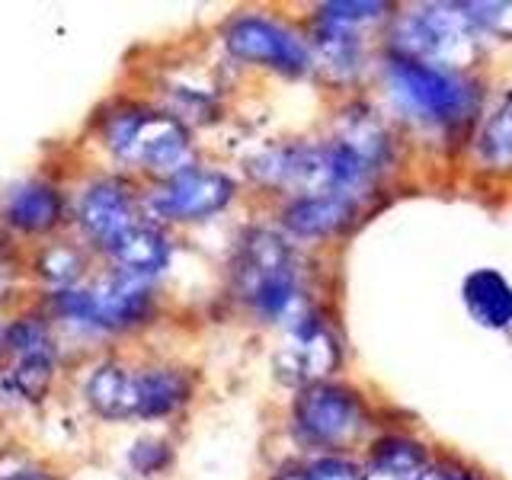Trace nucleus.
Masks as SVG:
<instances>
[{
	"label": "nucleus",
	"mask_w": 512,
	"mask_h": 480,
	"mask_svg": "<svg viewBox=\"0 0 512 480\" xmlns=\"http://www.w3.org/2000/svg\"><path fill=\"white\" fill-rule=\"evenodd\" d=\"M234 282L237 292L266 320H288L295 327L308 317L301 311V288L292 247L279 234L266 228L244 234L234 260Z\"/></svg>",
	"instance_id": "f257e3e1"
},
{
	"label": "nucleus",
	"mask_w": 512,
	"mask_h": 480,
	"mask_svg": "<svg viewBox=\"0 0 512 480\" xmlns=\"http://www.w3.org/2000/svg\"><path fill=\"white\" fill-rule=\"evenodd\" d=\"M103 141L122 164L157 173L160 180H170V176L196 167L189 128L173 112L138 106L119 109L116 116L106 119Z\"/></svg>",
	"instance_id": "f03ea898"
},
{
	"label": "nucleus",
	"mask_w": 512,
	"mask_h": 480,
	"mask_svg": "<svg viewBox=\"0 0 512 480\" xmlns=\"http://www.w3.org/2000/svg\"><path fill=\"white\" fill-rule=\"evenodd\" d=\"M154 295L148 279L128 276L112 269L109 276L93 282L90 288H61L55 295V311L74 324H87L96 330H128L151 317Z\"/></svg>",
	"instance_id": "7ed1b4c3"
},
{
	"label": "nucleus",
	"mask_w": 512,
	"mask_h": 480,
	"mask_svg": "<svg viewBox=\"0 0 512 480\" xmlns=\"http://www.w3.org/2000/svg\"><path fill=\"white\" fill-rule=\"evenodd\" d=\"M388 87L407 112L429 122L468 119L477 106V96L468 80H461L445 68H436V64L410 58H394L388 64Z\"/></svg>",
	"instance_id": "20e7f679"
},
{
	"label": "nucleus",
	"mask_w": 512,
	"mask_h": 480,
	"mask_svg": "<svg viewBox=\"0 0 512 480\" xmlns=\"http://www.w3.org/2000/svg\"><path fill=\"white\" fill-rule=\"evenodd\" d=\"M397 45L404 48V58L448 71L477 55V23L464 7L436 4L404 20L397 29Z\"/></svg>",
	"instance_id": "39448f33"
},
{
	"label": "nucleus",
	"mask_w": 512,
	"mask_h": 480,
	"mask_svg": "<svg viewBox=\"0 0 512 480\" xmlns=\"http://www.w3.org/2000/svg\"><path fill=\"white\" fill-rule=\"evenodd\" d=\"M295 426L314 445L343 448L365 429L362 400L343 384H308L295 397Z\"/></svg>",
	"instance_id": "423d86ee"
},
{
	"label": "nucleus",
	"mask_w": 512,
	"mask_h": 480,
	"mask_svg": "<svg viewBox=\"0 0 512 480\" xmlns=\"http://www.w3.org/2000/svg\"><path fill=\"white\" fill-rule=\"evenodd\" d=\"M224 48L237 61L263 64V68L282 74H304L311 68V48L304 45L298 32L253 13L237 16L224 26Z\"/></svg>",
	"instance_id": "0eeeda50"
},
{
	"label": "nucleus",
	"mask_w": 512,
	"mask_h": 480,
	"mask_svg": "<svg viewBox=\"0 0 512 480\" xmlns=\"http://www.w3.org/2000/svg\"><path fill=\"white\" fill-rule=\"evenodd\" d=\"M234 196L237 186L228 173L192 167L186 173L170 176V180H160L151 189L148 208L164 221H205L224 212Z\"/></svg>",
	"instance_id": "6e6552de"
},
{
	"label": "nucleus",
	"mask_w": 512,
	"mask_h": 480,
	"mask_svg": "<svg viewBox=\"0 0 512 480\" xmlns=\"http://www.w3.org/2000/svg\"><path fill=\"white\" fill-rule=\"evenodd\" d=\"M336 365H340V343L314 317H304L301 324L288 330L285 343L272 356L276 378L282 384H292V388H308V384L324 381Z\"/></svg>",
	"instance_id": "1a4fd4ad"
},
{
	"label": "nucleus",
	"mask_w": 512,
	"mask_h": 480,
	"mask_svg": "<svg viewBox=\"0 0 512 480\" xmlns=\"http://www.w3.org/2000/svg\"><path fill=\"white\" fill-rule=\"evenodd\" d=\"M77 221L90 240L106 247L109 240H116L122 231L138 224V208H135L132 189H128L122 180H112V176L90 183L84 192H80Z\"/></svg>",
	"instance_id": "9d476101"
},
{
	"label": "nucleus",
	"mask_w": 512,
	"mask_h": 480,
	"mask_svg": "<svg viewBox=\"0 0 512 480\" xmlns=\"http://www.w3.org/2000/svg\"><path fill=\"white\" fill-rule=\"evenodd\" d=\"M0 218L13 231L23 234H48L55 231L64 218V199L55 186L42 180H26L13 186L4 202H0Z\"/></svg>",
	"instance_id": "9b49d317"
},
{
	"label": "nucleus",
	"mask_w": 512,
	"mask_h": 480,
	"mask_svg": "<svg viewBox=\"0 0 512 480\" xmlns=\"http://www.w3.org/2000/svg\"><path fill=\"white\" fill-rule=\"evenodd\" d=\"M103 250L109 253L112 266L119 272H128V276H138V279L157 276V272H164L173 260V247L167 234L144 221L132 224V228L122 231L116 240H109Z\"/></svg>",
	"instance_id": "f8f14e48"
},
{
	"label": "nucleus",
	"mask_w": 512,
	"mask_h": 480,
	"mask_svg": "<svg viewBox=\"0 0 512 480\" xmlns=\"http://www.w3.org/2000/svg\"><path fill=\"white\" fill-rule=\"evenodd\" d=\"M135 420H164L189 404L192 381L180 368H144L135 372Z\"/></svg>",
	"instance_id": "ddd939ff"
},
{
	"label": "nucleus",
	"mask_w": 512,
	"mask_h": 480,
	"mask_svg": "<svg viewBox=\"0 0 512 480\" xmlns=\"http://www.w3.org/2000/svg\"><path fill=\"white\" fill-rule=\"evenodd\" d=\"M84 397L103 420H135V372L119 362L96 365L84 384Z\"/></svg>",
	"instance_id": "4468645a"
},
{
	"label": "nucleus",
	"mask_w": 512,
	"mask_h": 480,
	"mask_svg": "<svg viewBox=\"0 0 512 480\" xmlns=\"http://www.w3.org/2000/svg\"><path fill=\"white\" fill-rule=\"evenodd\" d=\"M356 215V202L352 196H304V199H295L292 205L285 208V228L298 234V237H327L333 231L346 228Z\"/></svg>",
	"instance_id": "2eb2a0df"
},
{
	"label": "nucleus",
	"mask_w": 512,
	"mask_h": 480,
	"mask_svg": "<svg viewBox=\"0 0 512 480\" xmlns=\"http://www.w3.org/2000/svg\"><path fill=\"white\" fill-rule=\"evenodd\" d=\"M477 157H480V164L490 170L512 167V93L493 109V116L480 128Z\"/></svg>",
	"instance_id": "dca6fc26"
},
{
	"label": "nucleus",
	"mask_w": 512,
	"mask_h": 480,
	"mask_svg": "<svg viewBox=\"0 0 512 480\" xmlns=\"http://www.w3.org/2000/svg\"><path fill=\"white\" fill-rule=\"evenodd\" d=\"M314 45H317V58L327 71L352 74L359 68L362 48H359V39L352 36V29L336 26V23H320V29L314 32Z\"/></svg>",
	"instance_id": "f3484780"
},
{
	"label": "nucleus",
	"mask_w": 512,
	"mask_h": 480,
	"mask_svg": "<svg viewBox=\"0 0 512 480\" xmlns=\"http://www.w3.org/2000/svg\"><path fill=\"white\" fill-rule=\"evenodd\" d=\"M343 144L346 151H352L365 167H378L384 151H388V135H384V128L368 116V112H352V116L343 122V132L336 138Z\"/></svg>",
	"instance_id": "a211bd4d"
},
{
	"label": "nucleus",
	"mask_w": 512,
	"mask_h": 480,
	"mask_svg": "<svg viewBox=\"0 0 512 480\" xmlns=\"http://www.w3.org/2000/svg\"><path fill=\"white\" fill-rule=\"evenodd\" d=\"M13 388L20 391V397L39 404V400L52 391L55 381V352H23L16 356L13 368H10Z\"/></svg>",
	"instance_id": "6ab92c4d"
},
{
	"label": "nucleus",
	"mask_w": 512,
	"mask_h": 480,
	"mask_svg": "<svg viewBox=\"0 0 512 480\" xmlns=\"http://www.w3.org/2000/svg\"><path fill=\"white\" fill-rule=\"evenodd\" d=\"M36 266L45 282L58 285V292L61 288H77L80 276H84V253L71 244H55V247L42 250Z\"/></svg>",
	"instance_id": "aec40b11"
},
{
	"label": "nucleus",
	"mask_w": 512,
	"mask_h": 480,
	"mask_svg": "<svg viewBox=\"0 0 512 480\" xmlns=\"http://www.w3.org/2000/svg\"><path fill=\"white\" fill-rule=\"evenodd\" d=\"M468 301L471 308H477L480 301H490V314H487V324H503V317L512 311V298H509V288L503 285V279L496 276H474L468 285Z\"/></svg>",
	"instance_id": "412c9836"
},
{
	"label": "nucleus",
	"mask_w": 512,
	"mask_h": 480,
	"mask_svg": "<svg viewBox=\"0 0 512 480\" xmlns=\"http://www.w3.org/2000/svg\"><path fill=\"white\" fill-rule=\"evenodd\" d=\"M372 464L394 468V471H407V474H420L423 471V448L410 439H384L375 448Z\"/></svg>",
	"instance_id": "4be33fe9"
},
{
	"label": "nucleus",
	"mask_w": 512,
	"mask_h": 480,
	"mask_svg": "<svg viewBox=\"0 0 512 480\" xmlns=\"http://www.w3.org/2000/svg\"><path fill=\"white\" fill-rule=\"evenodd\" d=\"M173 461V448L170 442L157 439V436H144L132 445V452H128V464L144 474V477H154L160 471H167V464Z\"/></svg>",
	"instance_id": "5701e85b"
},
{
	"label": "nucleus",
	"mask_w": 512,
	"mask_h": 480,
	"mask_svg": "<svg viewBox=\"0 0 512 480\" xmlns=\"http://www.w3.org/2000/svg\"><path fill=\"white\" fill-rule=\"evenodd\" d=\"M0 480H52V477L23 448H0Z\"/></svg>",
	"instance_id": "b1692460"
},
{
	"label": "nucleus",
	"mask_w": 512,
	"mask_h": 480,
	"mask_svg": "<svg viewBox=\"0 0 512 480\" xmlns=\"http://www.w3.org/2000/svg\"><path fill=\"white\" fill-rule=\"evenodd\" d=\"M384 10H388L384 4H368V0H362V4H324V7H320V20L352 29L356 23H372V20H378Z\"/></svg>",
	"instance_id": "393cba45"
},
{
	"label": "nucleus",
	"mask_w": 512,
	"mask_h": 480,
	"mask_svg": "<svg viewBox=\"0 0 512 480\" xmlns=\"http://www.w3.org/2000/svg\"><path fill=\"white\" fill-rule=\"evenodd\" d=\"M304 474H308V480H362L359 464H352L346 458H336V455L311 461L308 468H304Z\"/></svg>",
	"instance_id": "a878e982"
},
{
	"label": "nucleus",
	"mask_w": 512,
	"mask_h": 480,
	"mask_svg": "<svg viewBox=\"0 0 512 480\" xmlns=\"http://www.w3.org/2000/svg\"><path fill=\"white\" fill-rule=\"evenodd\" d=\"M474 23H484L493 32H512V4H468Z\"/></svg>",
	"instance_id": "bb28decb"
},
{
	"label": "nucleus",
	"mask_w": 512,
	"mask_h": 480,
	"mask_svg": "<svg viewBox=\"0 0 512 480\" xmlns=\"http://www.w3.org/2000/svg\"><path fill=\"white\" fill-rule=\"evenodd\" d=\"M416 480H474L468 474H461V471H445V468H432V471H423Z\"/></svg>",
	"instance_id": "cd10ccee"
},
{
	"label": "nucleus",
	"mask_w": 512,
	"mask_h": 480,
	"mask_svg": "<svg viewBox=\"0 0 512 480\" xmlns=\"http://www.w3.org/2000/svg\"><path fill=\"white\" fill-rule=\"evenodd\" d=\"M272 480H308V474H304V468H282Z\"/></svg>",
	"instance_id": "c85d7f7f"
},
{
	"label": "nucleus",
	"mask_w": 512,
	"mask_h": 480,
	"mask_svg": "<svg viewBox=\"0 0 512 480\" xmlns=\"http://www.w3.org/2000/svg\"><path fill=\"white\" fill-rule=\"evenodd\" d=\"M0 340H4V333H0Z\"/></svg>",
	"instance_id": "c756f323"
}]
</instances>
